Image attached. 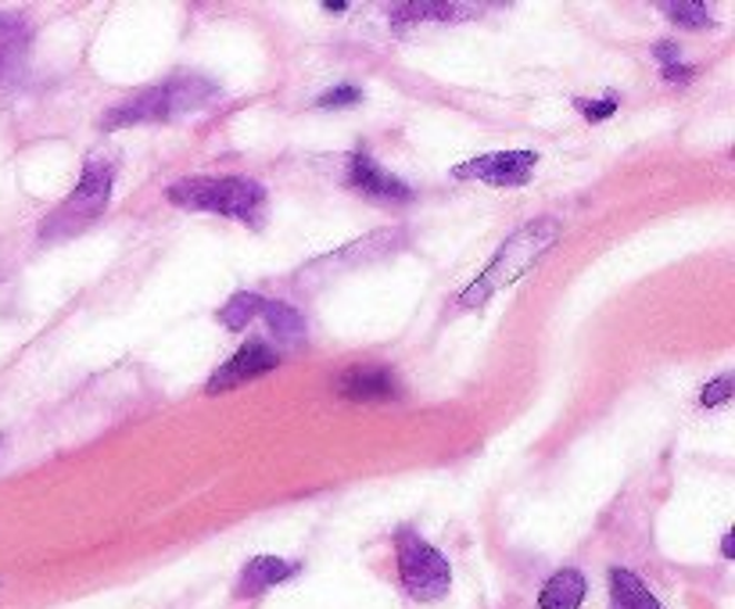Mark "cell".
<instances>
[{
	"mask_svg": "<svg viewBox=\"0 0 735 609\" xmlns=\"http://www.w3.org/2000/svg\"><path fill=\"white\" fill-rule=\"evenodd\" d=\"M556 240H560V222L556 219H535V222H527V227H520L499 251H495V259L485 266L481 277L459 294V309H477V304H485L491 294H499L503 287L527 277V269H535L546 259Z\"/></svg>",
	"mask_w": 735,
	"mask_h": 609,
	"instance_id": "obj_1",
	"label": "cell"
},
{
	"mask_svg": "<svg viewBox=\"0 0 735 609\" xmlns=\"http://www.w3.org/2000/svg\"><path fill=\"white\" fill-rule=\"evenodd\" d=\"M169 201L190 212H216L259 227L266 216V187L248 176H195L169 187Z\"/></svg>",
	"mask_w": 735,
	"mask_h": 609,
	"instance_id": "obj_2",
	"label": "cell"
},
{
	"mask_svg": "<svg viewBox=\"0 0 735 609\" xmlns=\"http://www.w3.org/2000/svg\"><path fill=\"white\" fill-rule=\"evenodd\" d=\"M219 93L216 83L205 76H176L162 87H148L133 93V98L119 101L116 108L101 119V130H122V126H140V122H169L183 111L205 108Z\"/></svg>",
	"mask_w": 735,
	"mask_h": 609,
	"instance_id": "obj_3",
	"label": "cell"
},
{
	"mask_svg": "<svg viewBox=\"0 0 735 609\" xmlns=\"http://www.w3.org/2000/svg\"><path fill=\"white\" fill-rule=\"evenodd\" d=\"M111 176H116V166H111L108 158L93 154L87 162V169H83V180H79V187L40 222V240H66L72 233H83L87 227H93V222H98L101 212L108 208Z\"/></svg>",
	"mask_w": 735,
	"mask_h": 609,
	"instance_id": "obj_4",
	"label": "cell"
},
{
	"mask_svg": "<svg viewBox=\"0 0 735 609\" xmlns=\"http://www.w3.org/2000/svg\"><path fill=\"white\" fill-rule=\"evenodd\" d=\"M395 552H398V577H403V588L417 602H438L445 591H449V585H453L449 559H445L435 545H427L413 531H403L395 538Z\"/></svg>",
	"mask_w": 735,
	"mask_h": 609,
	"instance_id": "obj_5",
	"label": "cell"
},
{
	"mask_svg": "<svg viewBox=\"0 0 735 609\" xmlns=\"http://www.w3.org/2000/svg\"><path fill=\"white\" fill-rule=\"evenodd\" d=\"M538 166V154L532 151H495V154H481V158H470L453 169L456 180H477V183H488V187H527L535 176Z\"/></svg>",
	"mask_w": 735,
	"mask_h": 609,
	"instance_id": "obj_6",
	"label": "cell"
},
{
	"mask_svg": "<svg viewBox=\"0 0 735 609\" xmlns=\"http://www.w3.org/2000/svg\"><path fill=\"white\" fill-rule=\"evenodd\" d=\"M277 366H280V356L266 341H248L230 362H222L219 370L209 377V383H205V395L234 391V388H241V383H248V380H259L266 373H274Z\"/></svg>",
	"mask_w": 735,
	"mask_h": 609,
	"instance_id": "obj_7",
	"label": "cell"
},
{
	"mask_svg": "<svg viewBox=\"0 0 735 609\" xmlns=\"http://www.w3.org/2000/svg\"><path fill=\"white\" fill-rule=\"evenodd\" d=\"M334 391L348 402H391V398L403 395L398 388V377L388 370V366H348V370L338 377Z\"/></svg>",
	"mask_w": 735,
	"mask_h": 609,
	"instance_id": "obj_8",
	"label": "cell"
},
{
	"mask_svg": "<svg viewBox=\"0 0 735 609\" xmlns=\"http://www.w3.org/2000/svg\"><path fill=\"white\" fill-rule=\"evenodd\" d=\"M345 183L351 190H359L366 198H377V201H409L413 190L391 176L388 169H380L370 154H351L348 158V172H345Z\"/></svg>",
	"mask_w": 735,
	"mask_h": 609,
	"instance_id": "obj_9",
	"label": "cell"
},
{
	"mask_svg": "<svg viewBox=\"0 0 735 609\" xmlns=\"http://www.w3.org/2000/svg\"><path fill=\"white\" fill-rule=\"evenodd\" d=\"M298 573V563H287V559H277V556H255L251 563L241 570V581H237V596L241 599H251V596H262L266 588H274L287 577Z\"/></svg>",
	"mask_w": 735,
	"mask_h": 609,
	"instance_id": "obj_10",
	"label": "cell"
},
{
	"mask_svg": "<svg viewBox=\"0 0 735 609\" xmlns=\"http://www.w3.org/2000/svg\"><path fill=\"white\" fill-rule=\"evenodd\" d=\"M585 591H588V585H585L582 570H560L549 577L546 588H542L538 609H578L585 602Z\"/></svg>",
	"mask_w": 735,
	"mask_h": 609,
	"instance_id": "obj_11",
	"label": "cell"
},
{
	"mask_svg": "<svg viewBox=\"0 0 735 609\" xmlns=\"http://www.w3.org/2000/svg\"><path fill=\"white\" fill-rule=\"evenodd\" d=\"M610 609H664L653 591L625 567L610 570Z\"/></svg>",
	"mask_w": 735,
	"mask_h": 609,
	"instance_id": "obj_12",
	"label": "cell"
},
{
	"mask_svg": "<svg viewBox=\"0 0 735 609\" xmlns=\"http://www.w3.org/2000/svg\"><path fill=\"white\" fill-rule=\"evenodd\" d=\"M467 14H477L474 4H445V0H409V4H395L391 19L395 22H417V19H430V22H459Z\"/></svg>",
	"mask_w": 735,
	"mask_h": 609,
	"instance_id": "obj_13",
	"label": "cell"
},
{
	"mask_svg": "<svg viewBox=\"0 0 735 609\" xmlns=\"http://www.w3.org/2000/svg\"><path fill=\"white\" fill-rule=\"evenodd\" d=\"M398 244H403V230H377L366 240H356V244H348L338 259H327V262H341V266H359V262H374V259H385L391 254Z\"/></svg>",
	"mask_w": 735,
	"mask_h": 609,
	"instance_id": "obj_14",
	"label": "cell"
},
{
	"mask_svg": "<svg viewBox=\"0 0 735 609\" xmlns=\"http://www.w3.org/2000/svg\"><path fill=\"white\" fill-rule=\"evenodd\" d=\"M26 43H29L26 22H22V19H11V14H0V76L19 66Z\"/></svg>",
	"mask_w": 735,
	"mask_h": 609,
	"instance_id": "obj_15",
	"label": "cell"
},
{
	"mask_svg": "<svg viewBox=\"0 0 735 609\" xmlns=\"http://www.w3.org/2000/svg\"><path fill=\"white\" fill-rule=\"evenodd\" d=\"M262 319H266V327L277 333V338H301L306 333V319H301V312L298 309H291V304H284V301H266L262 304Z\"/></svg>",
	"mask_w": 735,
	"mask_h": 609,
	"instance_id": "obj_16",
	"label": "cell"
},
{
	"mask_svg": "<svg viewBox=\"0 0 735 609\" xmlns=\"http://www.w3.org/2000/svg\"><path fill=\"white\" fill-rule=\"evenodd\" d=\"M262 304H266V298H259V294H234L227 304H222V312H219V319H222V327H230V330H245L255 316H262Z\"/></svg>",
	"mask_w": 735,
	"mask_h": 609,
	"instance_id": "obj_17",
	"label": "cell"
},
{
	"mask_svg": "<svg viewBox=\"0 0 735 609\" xmlns=\"http://www.w3.org/2000/svg\"><path fill=\"white\" fill-rule=\"evenodd\" d=\"M671 22L675 26H685V29H707L711 26V11L696 4V0H664L657 4Z\"/></svg>",
	"mask_w": 735,
	"mask_h": 609,
	"instance_id": "obj_18",
	"label": "cell"
},
{
	"mask_svg": "<svg viewBox=\"0 0 735 609\" xmlns=\"http://www.w3.org/2000/svg\"><path fill=\"white\" fill-rule=\"evenodd\" d=\"M732 373H725V377H717V380H711L707 388H703V395H699V402L707 406V409H714V406H722V402H728L732 398Z\"/></svg>",
	"mask_w": 735,
	"mask_h": 609,
	"instance_id": "obj_19",
	"label": "cell"
},
{
	"mask_svg": "<svg viewBox=\"0 0 735 609\" xmlns=\"http://www.w3.org/2000/svg\"><path fill=\"white\" fill-rule=\"evenodd\" d=\"M574 108H578L585 119L599 122V119H610L614 111H617V98L610 93V98H603V101H574Z\"/></svg>",
	"mask_w": 735,
	"mask_h": 609,
	"instance_id": "obj_20",
	"label": "cell"
},
{
	"mask_svg": "<svg viewBox=\"0 0 735 609\" xmlns=\"http://www.w3.org/2000/svg\"><path fill=\"white\" fill-rule=\"evenodd\" d=\"M359 101H362L359 87H334L330 93L319 98V108H348V104H359Z\"/></svg>",
	"mask_w": 735,
	"mask_h": 609,
	"instance_id": "obj_21",
	"label": "cell"
},
{
	"mask_svg": "<svg viewBox=\"0 0 735 609\" xmlns=\"http://www.w3.org/2000/svg\"><path fill=\"white\" fill-rule=\"evenodd\" d=\"M693 76H696V69H689V66H667L664 69L667 83H693Z\"/></svg>",
	"mask_w": 735,
	"mask_h": 609,
	"instance_id": "obj_22",
	"label": "cell"
},
{
	"mask_svg": "<svg viewBox=\"0 0 735 609\" xmlns=\"http://www.w3.org/2000/svg\"><path fill=\"white\" fill-rule=\"evenodd\" d=\"M653 54H657L664 61V69H667V66H678L682 51H678V43H657V51H653Z\"/></svg>",
	"mask_w": 735,
	"mask_h": 609,
	"instance_id": "obj_23",
	"label": "cell"
},
{
	"mask_svg": "<svg viewBox=\"0 0 735 609\" xmlns=\"http://www.w3.org/2000/svg\"><path fill=\"white\" fill-rule=\"evenodd\" d=\"M732 549H735V545H732V535H725V541H722V556H725V559H732V556H735Z\"/></svg>",
	"mask_w": 735,
	"mask_h": 609,
	"instance_id": "obj_24",
	"label": "cell"
},
{
	"mask_svg": "<svg viewBox=\"0 0 735 609\" xmlns=\"http://www.w3.org/2000/svg\"><path fill=\"white\" fill-rule=\"evenodd\" d=\"M324 8H327V11H345L348 4H345V0H327V4H324Z\"/></svg>",
	"mask_w": 735,
	"mask_h": 609,
	"instance_id": "obj_25",
	"label": "cell"
}]
</instances>
